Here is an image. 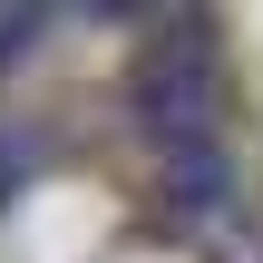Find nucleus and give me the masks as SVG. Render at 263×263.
<instances>
[{"mask_svg":"<svg viewBox=\"0 0 263 263\" xmlns=\"http://www.w3.org/2000/svg\"><path fill=\"white\" fill-rule=\"evenodd\" d=\"M156 156H166L156 176H166V195H176L185 215H224L234 166H224V146H215V137H195V146H156Z\"/></svg>","mask_w":263,"mask_h":263,"instance_id":"obj_2","label":"nucleus"},{"mask_svg":"<svg viewBox=\"0 0 263 263\" xmlns=\"http://www.w3.org/2000/svg\"><path fill=\"white\" fill-rule=\"evenodd\" d=\"M127 107H137V127L156 137V146H195V137H215V49H205V29H156L146 49H137V68H127Z\"/></svg>","mask_w":263,"mask_h":263,"instance_id":"obj_1","label":"nucleus"}]
</instances>
